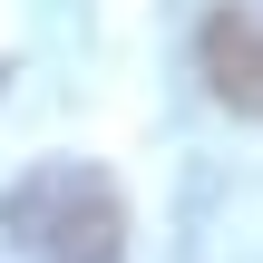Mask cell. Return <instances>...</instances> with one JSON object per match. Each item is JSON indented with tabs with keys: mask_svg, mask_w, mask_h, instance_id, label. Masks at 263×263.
<instances>
[{
	"mask_svg": "<svg viewBox=\"0 0 263 263\" xmlns=\"http://www.w3.org/2000/svg\"><path fill=\"white\" fill-rule=\"evenodd\" d=\"M0 234L20 263H127V195L107 166L39 156L0 195Z\"/></svg>",
	"mask_w": 263,
	"mask_h": 263,
	"instance_id": "obj_1",
	"label": "cell"
},
{
	"mask_svg": "<svg viewBox=\"0 0 263 263\" xmlns=\"http://www.w3.org/2000/svg\"><path fill=\"white\" fill-rule=\"evenodd\" d=\"M195 78L215 88V107H234V117L263 127V10H244V0L205 10V29H195Z\"/></svg>",
	"mask_w": 263,
	"mask_h": 263,
	"instance_id": "obj_2",
	"label": "cell"
}]
</instances>
